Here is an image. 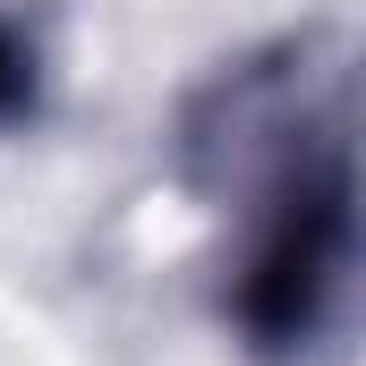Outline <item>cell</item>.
<instances>
[{
  "label": "cell",
  "instance_id": "2",
  "mask_svg": "<svg viewBox=\"0 0 366 366\" xmlns=\"http://www.w3.org/2000/svg\"><path fill=\"white\" fill-rule=\"evenodd\" d=\"M9 102H17V51L0 43V111H9Z\"/></svg>",
  "mask_w": 366,
  "mask_h": 366
},
{
  "label": "cell",
  "instance_id": "1",
  "mask_svg": "<svg viewBox=\"0 0 366 366\" xmlns=\"http://www.w3.org/2000/svg\"><path fill=\"white\" fill-rule=\"evenodd\" d=\"M332 256H341V179H298L290 196H281L273 239H264L256 264H247L239 315H247L264 341H290V332L315 315Z\"/></svg>",
  "mask_w": 366,
  "mask_h": 366
}]
</instances>
